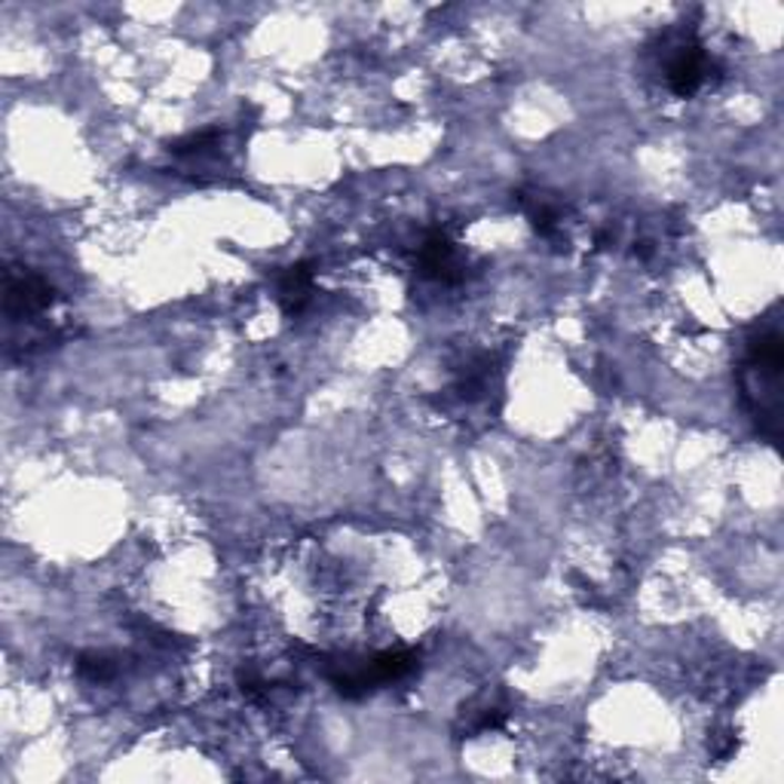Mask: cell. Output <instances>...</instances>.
<instances>
[{
    "label": "cell",
    "mask_w": 784,
    "mask_h": 784,
    "mask_svg": "<svg viewBox=\"0 0 784 784\" xmlns=\"http://www.w3.org/2000/svg\"><path fill=\"white\" fill-rule=\"evenodd\" d=\"M56 300L52 286L38 274L28 270H10L7 274V316L10 319H28L47 312Z\"/></svg>",
    "instance_id": "cell-1"
},
{
    "label": "cell",
    "mask_w": 784,
    "mask_h": 784,
    "mask_svg": "<svg viewBox=\"0 0 784 784\" xmlns=\"http://www.w3.org/2000/svg\"><path fill=\"white\" fill-rule=\"evenodd\" d=\"M708 77V56L702 52L698 43H684L677 47V56L668 62V87L674 96H693Z\"/></svg>",
    "instance_id": "cell-2"
},
{
    "label": "cell",
    "mask_w": 784,
    "mask_h": 784,
    "mask_svg": "<svg viewBox=\"0 0 784 784\" xmlns=\"http://www.w3.org/2000/svg\"><path fill=\"white\" fill-rule=\"evenodd\" d=\"M420 274L429 276V279H438V282H457L463 279V267L457 261V249L445 234H433L420 246Z\"/></svg>",
    "instance_id": "cell-3"
},
{
    "label": "cell",
    "mask_w": 784,
    "mask_h": 784,
    "mask_svg": "<svg viewBox=\"0 0 784 784\" xmlns=\"http://www.w3.org/2000/svg\"><path fill=\"white\" fill-rule=\"evenodd\" d=\"M312 291V270L310 264H295L276 276V300L282 304L286 316H298Z\"/></svg>",
    "instance_id": "cell-4"
},
{
    "label": "cell",
    "mask_w": 784,
    "mask_h": 784,
    "mask_svg": "<svg viewBox=\"0 0 784 784\" xmlns=\"http://www.w3.org/2000/svg\"><path fill=\"white\" fill-rule=\"evenodd\" d=\"M215 145H218V132L215 129H202V132H190V136L172 141L169 150H172L175 157H200V153H206Z\"/></svg>",
    "instance_id": "cell-5"
},
{
    "label": "cell",
    "mask_w": 784,
    "mask_h": 784,
    "mask_svg": "<svg viewBox=\"0 0 784 784\" xmlns=\"http://www.w3.org/2000/svg\"><path fill=\"white\" fill-rule=\"evenodd\" d=\"M77 672L83 674L87 681H111L117 665H113L111 656H105V653H83V656L77 659Z\"/></svg>",
    "instance_id": "cell-6"
}]
</instances>
